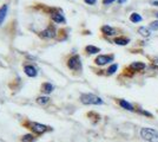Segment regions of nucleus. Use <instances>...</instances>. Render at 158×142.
Segmentation results:
<instances>
[{
	"label": "nucleus",
	"instance_id": "19",
	"mask_svg": "<svg viewBox=\"0 0 158 142\" xmlns=\"http://www.w3.org/2000/svg\"><path fill=\"white\" fill-rule=\"evenodd\" d=\"M37 102L41 104V105H44V104H47L48 102H50V98L47 97V96H44V97H38L37 98Z\"/></svg>",
	"mask_w": 158,
	"mask_h": 142
},
{
	"label": "nucleus",
	"instance_id": "27",
	"mask_svg": "<svg viewBox=\"0 0 158 142\" xmlns=\"http://www.w3.org/2000/svg\"><path fill=\"white\" fill-rule=\"evenodd\" d=\"M155 15H156V18L158 19V12H156V13H155Z\"/></svg>",
	"mask_w": 158,
	"mask_h": 142
},
{
	"label": "nucleus",
	"instance_id": "25",
	"mask_svg": "<svg viewBox=\"0 0 158 142\" xmlns=\"http://www.w3.org/2000/svg\"><path fill=\"white\" fill-rule=\"evenodd\" d=\"M150 4H151L152 6H158V0H151Z\"/></svg>",
	"mask_w": 158,
	"mask_h": 142
},
{
	"label": "nucleus",
	"instance_id": "18",
	"mask_svg": "<svg viewBox=\"0 0 158 142\" xmlns=\"http://www.w3.org/2000/svg\"><path fill=\"white\" fill-rule=\"evenodd\" d=\"M136 113H138V114H142V115L146 116V117L153 118V115H152L151 113H149V111H146V110H144V109H142V108H137V109H136Z\"/></svg>",
	"mask_w": 158,
	"mask_h": 142
},
{
	"label": "nucleus",
	"instance_id": "21",
	"mask_svg": "<svg viewBox=\"0 0 158 142\" xmlns=\"http://www.w3.org/2000/svg\"><path fill=\"white\" fill-rule=\"evenodd\" d=\"M21 142H33V136L31 134H27V135L23 136Z\"/></svg>",
	"mask_w": 158,
	"mask_h": 142
},
{
	"label": "nucleus",
	"instance_id": "2",
	"mask_svg": "<svg viewBox=\"0 0 158 142\" xmlns=\"http://www.w3.org/2000/svg\"><path fill=\"white\" fill-rule=\"evenodd\" d=\"M80 101L83 104H86V105H100L104 103L99 96L93 94H83L80 96Z\"/></svg>",
	"mask_w": 158,
	"mask_h": 142
},
{
	"label": "nucleus",
	"instance_id": "17",
	"mask_svg": "<svg viewBox=\"0 0 158 142\" xmlns=\"http://www.w3.org/2000/svg\"><path fill=\"white\" fill-rule=\"evenodd\" d=\"M130 20H131L132 23H140V21L143 20V18H142L140 14L133 12V13H131V15H130Z\"/></svg>",
	"mask_w": 158,
	"mask_h": 142
},
{
	"label": "nucleus",
	"instance_id": "23",
	"mask_svg": "<svg viewBox=\"0 0 158 142\" xmlns=\"http://www.w3.org/2000/svg\"><path fill=\"white\" fill-rule=\"evenodd\" d=\"M87 5H94L97 2V0H84Z\"/></svg>",
	"mask_w": 158,
	"mask_h": 142
},
{
	"label": "nucleus",
	"instance_id": "12",
	"mask_svg": "<svg viewBox=\"0 0 158 142\" xmlns=\"http://www.w3.org/2000/svg\"><path fill=\"white\" fill-rule=\"evenodd\" d=\"M7 10H8V6H7V5H2V6L0 7V25L4 23L5 18H6Z\"/></svg>",
	"mask_w": 158,
	"mask_h": 142
},
{
	"label": "nucleus",
	"instance_id": "4",
	"mask_svg": "<svg viewBox=\"0 0 158 142\" xmlns=\"http://www.w3.org/2000/svg\"><path fill=\"white\" fill-rule=\"evenodd\" d=\"M113 59H114V56L113 54H100V56H98L96 59H94V63L97 64V65H105V64H107V63H111V62H113Z\"/></svg>",
	"mask_w": 158,
	"mask_h": 142
},
{
	"label": "nucleus",
	"instance_id": "20",
	"mask_svg": "<svg viewBox=\"0 0 158 142\" xmlns=\"http://www.w3.org/2000/svg\"><path fill=\"white\" fill-rule=\"evenodd\" d=\"M117 69H118V65H117V64H112L111 67L106 70V71H107V75H113L117 71Z\"/></svg>",
	"mask_w": 158,
	"mask_h": 142
},
{
	"label": "nucleus",
	"instance_id": "24",
	"mask_svg": "<svg viewBox=\"0 0 158 142\" xmlns=\"http://www.w3.org/2000/svg\"><path fill=\"white\" fill-rule=\"evenodd\" d=\"M113 1H116V0H103V4H104V5H110Z\"/></svg>",
	"mask_w": 158,
	"mask_h": 142
},
{
	"label": "nucleus",
	"instance_id": "9",
	"mask_svg": "<svg viewBox=\"0 0 158 142\" xmlns=\"http://www.w3.org/2000/svg\"><path fill=\"white\" fill-rule=\"evenodd\" d=\"M52 20L54 23H58V24H64L65 23V18H64V14L60 13V12H54V13L51 15Z\"/></svg>",
	"mask_w": 158,
	"mask_h": 142
},
{
	"label": "nucleus",
	"instance_id": "13",
	"mask_svg": "<svg viewBox=\"0 0 158 142\" xmlns=\"http://www.w3.org/2000/svg\"><path fill=\"white\" fill-rule=\"evenodd\" d=\"M138 33L140 36H143V37H150L151 36V31H150V28H148L146 26H140L138 28Z\"/></svg>",
	"mask_w": 158,
	"mask_h": 142
},
{
	"label": "nucleus",
	"instance_id": "11",
	"mask_svg": "<svg viewBox=\"0 0 158 142\" xmlns=\"http://www.w3.org/2000/svg\"><path fill=\"white\" fill-rule=\"evenodd\" d=\"M102 32L105 36H114L116 34V30L113 27L109 26V25H104V26H102Z\"/></svg>",
	"mask_w": 158,
	"mask_h": 142
},
{
	"label": "nucleus",
	"instance_id": "10",
	"mask_svg": "<svg viewBox=\"0 0 158 142\" xmlns=\"http://www.w3.org/2000/svg\"><path fill=\"white\" fill-rule=\"evenodd\" d=\"M24 71H25V74L28 76V77H35L37 76V69L32 67V65H25V68H24Z\"/></svg>",
	"mask_w": 158,
	"mask_h": 142
},
{
	"label": "nucleus",
	"instance_id": "14",
	"mask_svg": "<svg viewBox=\"0 0 158 142\" xmlns=\"http://www.w3.org/2000/svg\"><path fill=\"white\" fill-rule=\"evenodd\" d=\"M114 43H116L117 45H123V46H124V45L130 43V39L126 38V37H117V38H114Z\"/></svg>",
	"mask_w": 158,
	"mask_h": 142
},
{
	"label": "nucleus",
	"instance_id": "15",
	"mask_svg": "<svg viewBox=\"0 0 158 142\" xmlns=\"http://www.w3.org/2000/svg\"><path fill=\"white\" fill-rule=\"evenodd\" d=\"M53 85L51 83H44L43 85H41V91L43 93H45V94H51L53 91Z\"/></svg>",
	"mask_w": 158,
	"mask_h": 142
},
{
	"label": "nucleus",
	"instance_id": "5",
	"mask_svg": "<svg viewBox=\"0 0 158 142\" xmlns=\"http://www.w3.org/2000/svg\"><path fill=\"white\" fill-rule=\"evenodd\" d=\"M31 129H32L34 133H37V134H44L45 131L48 130V127L44 126V124H40V123L32 122L31 123Z\"/></svg>",
	"mask_w": 158,
	"mask_h": 142
},
{
	"label": "nucleus",
	"instance_id": "8",
	"mask_svg": "<svg viewBox=\"0 0 158 142\" xmlns=\"http://www.w3.org/2000/svg\"><path fill=\"white\" fill-rule=\"evenodd\" d=\"M145 68H146V65H145V63H143V62H133L131 65L129 67V69L132 70V71H142Z\"/></svg>",
	"mask_w": 158,
	"mask_h": 142
},
{
	"label": "nucleus",
	"instance_id": "6",
	"mask_svg": "<svg viewBox=\"0 0 158 142\" xmlns=\"http://www.w3.org/2000/svg\"><path fill=\"white\" fill-rule=\"evenodd\" d=\"M40 37H43V38H54L56 37V28H54V26H48L46 30L41 31Z\"/></svg>",
	"mask_w": 158,
	"mask_h": 142
},
{
	"label": "nucleus",
	"instance_id": "1",
	"mask_svg": "<svg viewBox=\"0 0 158 142\" xmlns=\"http://www.w3.org/2000/svg\"><path fill=\"white\" fill-rule=\"evenodd\" d=\"M140 137L148 142H158V130L150 128V127H143L139 130Z\"/></svg>",
	"mask_w": 158,
	"mask_h": 142
},
{
	"label": "nucleus",
	"instance_id": "26",
	"mask_svg": "<svg viewBox=\"0 0 158 142\" xmlns=\"http://www.w3.org/2000/svg\"><path fill=\"white\" fill-rule=\"evenodd\" d=\"M117 1H118V4H124L126 0H117Z\"/></svg>",
	"mask_w": 158,
	"mask_h": 142
},
{
	"label": "nucleus",
	"instance_id": "7",
	"mask_svg": "<svg viewBox=\"0 0 158 142\" xmlns=\"http://www.w3.org/2000/svg\"><path fill=\"white\" fill-rule=\"evenodd\" d=\"M117 102H118V104L122 108L127 110V111H131V113H135V111H136V108L132 105L131 103H129V102L125 101V100H118Z\"/></svg>",
	"mask_w": 158,
	"mask_h": 142
},
{
	"label": "nucleus",
	"instance_id": "16",
	"mask_svg": "<svg viewBox=\"0 0 158 142\" xmlns=\"http://www.w3.org/2000/svg\"><path fill=\"white\" fill-rule=\"evenodd\" d=\"M85 51L90 54H94L100 52V49L97 46H93V45H87V46L85 47Z\"/></svg>",
	"mask_w": 158,
	"mask_h": 142
},
{
	"label": "nucleus",
	"instance_id": "22",
	"mask_svg": "<svg viewBox=\"0 0 158 142\" xmlns=\"http://www.w3.org/2000/svg\"><path fill=\"white\" fill-rule=\"evenodd\" d=\"M150 30H153V31H157L158 30V20L152 21L150 24Z\"/></svg>",
	"mask_w": 158,
	"mask_h": 142
},
{
	"label": "nucleus",
	"instance_id": "3",
	"mask_svg": "<svg viewBox=\"0 0 158 142\" xmlns=\"http://www.w3.org/2000/svg\"><path fill=\"white\" fill-rule=\"evenodd\" d=\"M67 67L71 69V70H74V71H80L81 70V62H80V57L78 54H74L72 56L69 61H67Z\"/></svg>",
	"mask_w": 158,
	"mask_h": 142
}]
</instances>
